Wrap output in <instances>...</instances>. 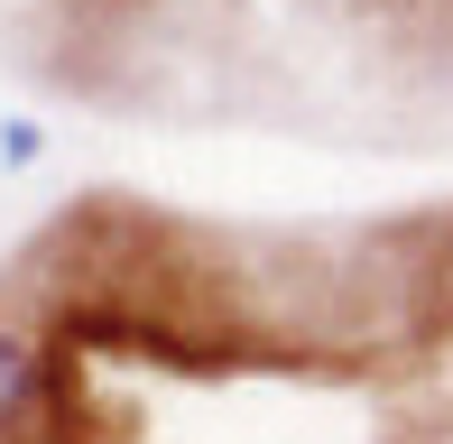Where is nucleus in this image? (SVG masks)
I'll return each mask as SVG.
<instances>
[{"label":"nucleus","instance_id":"f03ea898","mask_svg":"<svg viewBox=\"0 0 453 444\" xmlns=\"http://www.w3.org/2000/svg\"><path fill=\"white\" fill-rule=\"evenodd\" d=\"M37 149H47V139H37V120H10V130H0V157H10V167H28Z\"/></svg>","mask_w":453,"mask_h":444},{"label":"nucleus","instance_id":"f257e3e1","mask_svg":"<svg viewBox=\"0 0 453 444\" xmlns=\"http://www.w3.org/2000/svg\"><path fill=\"white\" fill-rule=\"evenodd\" d=\"M47 398H56V352L19 315H0V444L47 426Z\"/></svg>","mask_w":453,"mask_h":444}]
</instances>
